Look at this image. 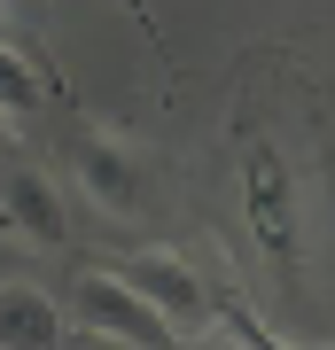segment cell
Instances as JSON below:
<instances>
[{
	"label": "cell",
	"instance_id": "cell-9",
	"mask_svg": "<svg viewBox=\"0 0 335 350\" xmlns=\"http://www.w3.org/2000/svg\"><path fill=\"white\" fill-rule=\"evenodd\" d=\"M8 156H16V117L0 109V163H8Z\"/></svg>",
	"mask_w": 335,
	"mask_h": 350
},
{
	"label": "cell",
	"instance_id": "cell-3",
	"mask_svg": "<svg viewBox=\"0 0 335 350\" xmlns=\"http://www.w3.org/2000/svg\"><path fill=\"white\" fill-rule=\"evenodd\" d=\"M71 172H78V187H86V202H101L110 218H140L149 179H140V163H133V148H125L117 133L86 125V133H78V148H71Z\"/></svg>",
	"mask_w": 335,
	"mask_h": 350
},
{
	"label": "cell",
	"instance_id": "cell-2",
	"mask_svg": "<svg viewBox=\"0 0 335 350\" xmlns=\"http://www.w3.org/2000/svg\"><path fill=\"white\" fill-rule=\"evenodd\" d=\"M242 195H249V234H258V250L273 257L281 273H297V179H288L281 148H249Z\"/></svg>",
	"mask_w": 335,
	"mask_h": 350
},
{
	"label": "cell",
	"instance_id": "cell-4",
	"mask_svg": "<svg viewBox=\"0 0 335 350\" xmlns=\"http://www.w3.org/2000/svg\"><path fill=\"white\" fill-rule=\"evenodd\" d=\"M125 280H133L140 296H149L156 312L179 327V342H187V335H203V319H211V288L195 280V265H187L179 250H140L133 265H125Z\"/></svg>",
	"mask_w": 335,
	"mask_h": 350
},
{
	"label": "cell",
	"instance_id": "cell-5",
	"mask_svg": "<svg viewBox=\"0 0 335 350\" xmlns=\"http://www.w3.org/2000/svg\"><path fill=\"white\" fill-rule=\"evenodd\" d=\"M0 226L24 234V241H39V250H62V234H71L55 187L39 172H24V163H0Z\"/></svg>",
	"mask_w": 335,
	"mask_h": 350
},
{
	"label": "cell",
	"instance_id": "cell-7",
	"mask_svg": "<svg viewBox=\"0 0 335 350\" xmlns=\"http://www.w3.org/2000/svg\"><path fill=\"white\" fill-rule=\"evenodd\" d=\"M39 94H47V70H39L24 47H0V109H8V117H24Z\"/></svg>",
	"mask_w": 335,
	"mask_h": 350
},
{
	"label": "cell",
	"instance_id": "cell-1",
	"mask_svg": "<svg viewBox=\"0 0 335 350\" xmlns=\"http://www.w3.org/2000/svg\"><path fill=\"white\" fill-rule=\"evenodd\" d=\"M71 327H86V335H101V342H156V350L179 342V327L164 319L125 273H101V265H86V273L71 280Z\"/></svg>",
	"mask_w": 335,
	"mask_h": 350
},
{
	"label": "cell",
	"instance_id": "cell-6",
	"mask_svg": "<svg viewBox=\"0 0 335 350\" xmlns=\"http://www.w3.org/2000/svg\"><path fill=\"white\" fill-rule=\"evenodd\" d=\"M71 335V312L39 280H0V350H55Z\"/></svg>",
	"mask_w": 335,
	"mask_h": 350
},
{
	"label": "cell",
	"instance_id": "cell-8",
	"mask_svg": "<svg viewBox=\"0 0 335 350\" xmlns=\"http://www.w3.org/2000/svg\"><path fill=\"white\" fill-rule=\"evenodd\" d=\"M117 8H125V16H133V24H140V31H149V39H156V16H149V0H117Z\"/></svg>",
	"mask_w": 335,
	"mask_h": 350
}]
</instances>
